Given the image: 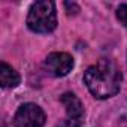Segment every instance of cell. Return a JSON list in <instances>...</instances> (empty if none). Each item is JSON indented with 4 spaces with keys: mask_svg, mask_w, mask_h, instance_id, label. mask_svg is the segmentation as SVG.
<instances>
[{
    "mask_svg": "<svg viewBox=\"0 0 127 127\" xmlns=\"http://www.w3.org/2000/svg\"><path fill=\"white\" fill-rule=\"evenodd\" d=\"M121 70L115 61L102 58L96 64L90 66L84 73V82L96 99H109L120 91Z\"/></svg>",
    "mask_w": 127,
    "mask_h": 127,
    "instance_id": "obj_1",
    "label": "cell"
},
{
    "mask_svg": "<svg viewBox=\"0 0 127 127\" xmlns=\"http://www.w3.org/2000/svg\"><path fill=\"white\" fill-rule=\"evenodd\" d=\"M27 26L34 33H51L57 27L55 5L52 2L43 0L36 2L30 6L27 15Z\"/></svg>",
    "mask_w": 127,
    "mask_h": 127,
    "instance_id": "obj_2",
    "label": "cell"
},
{
    "mask_svg": "<svg viewBox=\"0 0 127 127\" xmlns=\"http://www.w3.org/2000/svg\"><path fill=\"white\" fill-rule=\"evenodd\" d=\"M45 112L34 103H24L14 117V127H43Z\"/></svg>",
    "mask_w": 127,
    "mask_h": 127,
    "instance_id": "obj_3",
    "label": "cell"
},
{
    "mask_svg": "<svg viewBox=\"0 0 127 127\" xmlns=\"http://www.w3.org/2000/svg\"><path fill=\"white\" fill-rule=\"evenodd\" d=\"M43 67L49 75L61 78L66 76L73 69V58L67 52H51L45 58Z\"/></svg>",
    "mask_w": 127,
    "mask_h": 127,
    "instance_id": "obj_4",
    "label": "cell"
},
{
    "mask_svg": "<svg viewBox=\"0 0 127 127\" xmlns=\"http://www.w3.org/2000/svg\"><path fill=\"white\" fill-rule=\"evenodd\" d=\"M61 103L66 108V127H81L84 121V106L73 93H64L61 96Z\"/></svg>",
    "mask_w": 127,
    "mask_h": 127,
    "instance_id": "obj_5",
    "label": "cell"
},
{
    "mask_svg": "<svg viewBox=\"0 0 127 127\" xmlns=\"http://www.w3.org/2000/svg\"><path fill=\"white\" fill-rule=\"evenodd\" d=\"M0 84L3 88H15L20 84L18 72L5 61H2L0 64Z\"/></svg>",
    "mask_w": 127,
    "mask_h": 127,
    "instance_id": "obj_6",
    "label": "cell"
},
{
    "mask_svg": "<svg viewBox=\"0 0 127 127\" xmlns=\"http://www.w3.org/2000/svg\"><path fill=\"white\" fill-rule=\"evenodd\" d=\"M117 18H118V21L123 26L127 27V3L118 6V9H117Z\"/></svg>",
    "mask_w": 127,
    "mask_h": 127,
    "instance_id": "obj_7",
    "label": "cell"
}]
</instances>
